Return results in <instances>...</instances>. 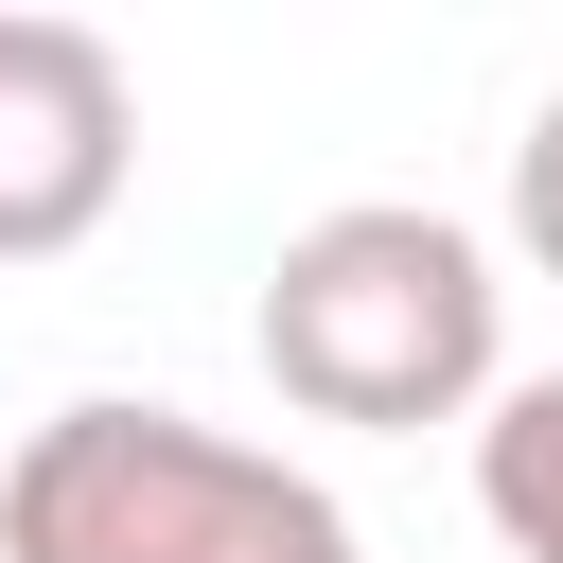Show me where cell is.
I'll list each match as a JSON object with an SVG mask.
<instances>
[{
  "mask_svg": "<svg viewBox=\"0 0 563 563\" xmlns=\"http://www.w3.org/2000/svg\"><path fill=\"white\" fill-rule=\"evenodd\" d=\"M264 387L299 422H352V440H422V422H475L510 387V282L457 211H405V194H352L317 229H282L264 264Z\"/></svg>",
  "mask_w": 563,
  "mask_h": 563,
  "instance_id": "obj_1",
  "label": "cell"
},
{
  "mask_svg": "<svg viewBox=\"0 0 563 563\" xmlns=\"http://www.w3.org/2000/svg\"><path fill=\"white\" fill-rule=\"evenodd\" d=\"M141 176V88L88 18H0V264H70Z\"/></svg>",
  "mask_w": 563,
  "mask_h": 563,
  "instance_id": "obj_3",
  "label": "cell"
},
{
  "mask_svg": "<svg viewBox=\"0 0 563 563\" xmlns=\"http://www.w3.org/2000/svg\"><path fill=\"white\" fill-rule=\"evenodd\" d=\"M475 510H493L510 563H563V369L493 387V422H475Z\"/></svg>",
  "mask_w": 563,
  "mask_h": 563,
  "instance_id": "obj_4",
  "label": "cell"
},
{
  "mask_svg": "<svg viewBox=\"0 0 563 563\" xmlns=\"http://www.w3.org/2000/svg\"><path fill=\"white\" fill-rule=\"evenodd\" d=\"M0 563H352V510L194 405H53L0 457Z\"/></svg>",
  "mask_w": 563,
  "mask_h": 563,
  "instance_id": "obj_2",
  "label": "cell"
},
{
  "mask_svg": "<svg viewBox=\"0 0 563 563\" xmlns=\"http://www.w3.org/2000/svg\"><path fill=\"white\" fill-rule=\"evenodd\" d=\"M510 246L563 282V88L528 106V141H510Z\"/></svg>",
  "mask_w": 563,
  "mask_h": 563,
  "instance_id": "obj_5",
  "label": "cell"
}]
</instances>
